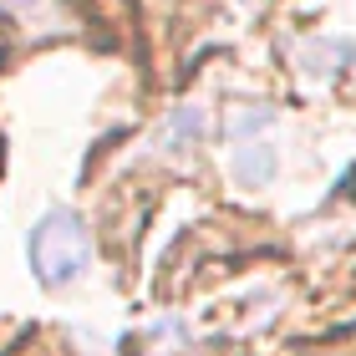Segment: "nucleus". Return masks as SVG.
<instances>
[{
    "label": "nucleus",
    "instance_id": "f03ea898",
    "mask_svg": "<svg viewBox=\"0 0 356 356\" xmlns=\"http://www.w3.org/2000/svg\"><path fill=\"white\" fill-rule=\"evenodd\" d=\"M275 173H280V158L270 143H234V178L245 188H265Z\"/></svg>",
    "mask_w": 356,
    "mask_h": 356
},
{
    "label": "nucleus",
    "instance_id": "7ed1b4c3",
    "mask_svg": "<svg viewBox=\"0 0 356 356\" xmlns=\"http://www.w3.org/2000/svg\"><path fill=\"white\" fill-rule=\"evenodd\" d=\"M199 133H204V112H199V107H173L168 122H163V138H158V148H163V153H184Z\"/></svg>",
    "mask_w": 356,
    "mask_h": 356
},
{
    "label": "nucleus",
    "instance_id": "20e7f679",
    "mask_svg": "<svg viewBox=\"0 0 356 356\" xmlns=\"http://www.w3.org/2000/svg\"><path fill=\"white\" fill-rule=\"evenodd\" d=\"M270 122H275L270 107H234L229 112V143H245V133H260Z\"/></svg>",
    "mask_w": 356,
    "mask_h": 356
},
{
    "label": "nucleus",
    "instance_id": "f257e3e1",
    "mask_svg": "<svg viewBox=\"0 0 356 356\" xmlns=\"http://www.w3.org/2000/svg\"><path fill=\"white\" fill-rule=\"evenodd\" d=\"M26 254H31V270H36V285L46 290H67L87 275L92 265V229L76 209L56 204L31 224V239H26Z\"/></svg>",
    "mask_w": 356,
    "mask_h": 356
}]
</instances>
